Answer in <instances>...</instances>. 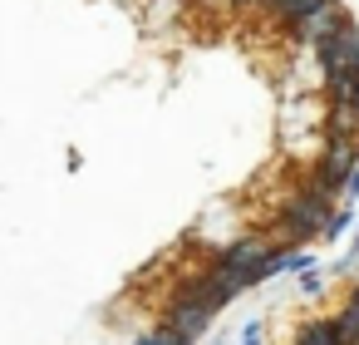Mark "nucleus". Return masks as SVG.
I'll use <instances>...</instances> for the list:
<instances>
[{
	"label": "nucleus",
	"instance_id": "nucleus-1",
	"mask_svg": "<svg viewBox=\"0 0 359 345\" xmlns=\"http://www.w3.org/2000/svg\"><path fill=\"white\" fill-rule=\"evenodd\" d=\"M330 217H334V207H330V193H320V188H305V193H295V197L285 202L280 232H285L290 242H310L315 232H325V227H330Z\"/></svg>",
	"mask_w": 359,
	"mask_h": 345
},
{
	"label": "nucleus",
	"instance_id": "nucleus-2",
	"mask_svg": "<svg viewBox=\"0 0 359 345\" xmlns=\"http://www.w3.org/2000/svg\"><path fill=\"white\" fill-rule=\"evenodd\" d=\"M182 291H187V296H197V301H207V306H212V311H222V306H226V301H236V296H241V291H246V276H241V271H231V266H222V261H217V266H212V271H202V276H192V281H187V286H182Z\"/></svg>",
	"mask_w": 359,
	"mask_h": 345
},
{
	"label": "nucleus",
	"instance_id": "nucleus-3",
	"mask_svg": "<svg viewBox=\"0 0 359 345\" xmlns=\"http://www.w3.org/2000/svg\"><path fill=\"white\" fill-rule=\"evenodd\" d=\"M315 55H320V70L325 74L359 70V30H354V20H344L339 30H330L325 40H315Z\"/></svg>",
	"mask_w": 359,
	"mask_h": 345
},
{
	"label": "nucleus",
	"instance_id": "nucleus-4",
	"mask_svg": "<svg viewBox=\"0 0 359 345\" xmlns=\"http://www.w3.org/2000/svg\"><path fill=\"white\" fill-rule=\"evenodd\" d=\"M212 320H217V311H212L207 301L187 296V291H177V296H172V306H168V330H177L182 340L207 335V330H212Z\"/></svg>",
	"mask_w": 359,
	"mask_h": 345
},
{
	"label": "nucleus",
	"instance_id": "nucleus-5",
	"mask_svg": "<svg viewBox=\"0 0 359 345\" xmlns=\"http://www.w3.org/2000/svg\"><path fill=\"white\" fill-rule=\"evenodd\" d=\"M354 163H359L354 143H349V138H330V143H325V158H320V168H315V183H310V188H320V193H339Z\"/></svg>",
	"mask_w": 359,
	"mask_h": 345
},
{
	"label": "nucleus",
	"instance_id": "nucleus-6",
	"mask_svg": "<svg viewBox=\"0 0 359 345\" xmlns=\"http://www.w3.org/2000/svg\"><path fill=\"white\" fill-rule=\"evenodd\" d=\"M266 256H271V242H266V237H236L217 261H222V266H231V271H241V276H251Z\"/></svg>",
	"mask_w": 359,
	"mask_h": 345
},
{
	"label": "nucleus",
	"instance_id": "nucleus-7",
	"mask_svg": "<svg viewBox=\"0 0 359 345\" xmlns=\"http://www.w3.org/2000/svg\"><path fill=\"white\" fill-rule=\"evenodd\" d=\"M325 99H330V104H359V70H349V74H325Z\"/></svg>",
	"mask_w": 359,
	"mask_h": 345
},
{
	"label": "nucleus",
	"instance_id": "nucleus-8",
	"mask_svg": "<svg viewBox=\"0 0 359 345\" xmlns=\"http://www.w3.org/2000/svg\"><path fill=\"white\" fill-rule=\"evenodd\" d=\"M266 6H271L285 25H300V20H310V15L325 6V0H266Z\"/></svg>",
	"mask_w": 359,
	"mask_h": 345
},
{
	"label": "nucleus",
	"instance_id": "nucleus-9",
	"mask_svg": "<svg viewBox=\"0 0 359 345\" xmlns=\"http://www.w3.org/2000/svg\"><path fill=\"white\" fill-rule=\"evenodd\" d=\"M330 138H349L359 129V104H330Z\"/></svg>",
	"mask_w": 359,
	"mask_h": 345
},
{
	"label": "nucleus",
	"instance_id": "nucleus-10",
	"mask_svg": "<svg viewBox=\"0 0 359 345\" xmlns=\"http://www.w3.org/2000/svg\"><path fill=\"white\" fill-rule=\"evenodd\" d=\"M295 345H339V330H334V320H310V325H300Z\"/></svg>",
	"mask_w": 359,
	"mask_h": 345
},
{
	"label": "nucleus",
	"instance_id": "nucleus-11",
	"mask_svg": "<svg viewBox=\"0 0 359 345\" xmlns=\"http://www.w3.org/2000/svg\"><path fill=\"white\" fill-rule=\"evenodd\" d=\"M334 330H339V345H359V306H344L334 315Z\"/></svg>",
	"mask_w": 359,
	"mask_h": 345
},
{
	"label": "nucleus",
	"instance_id": "nucleus-12",
	"mask_svg": "<svg viewBox=\"0 0 359 345\" xmlns=\"http://www.w3.org/2000/svg\"><path fill=\"white\" fill-rule=\"evenodd\" d=\"M320 286H325V276H320L315 266H305V276H300V291H305V296H315Z\"/></svg>",
	"mask_w": 359,
	"mask_h": 345
},
{
	"label": "nucleus",
	"instance_id": "nucleus-13",
	"mask_svg": "<svg viewBox=\"0 0 359 345\" xmlns=\"http://www.w3.org/2000/svg\"><path fill=\"white\" fill-rule=\"evenodd\" d=\"M344 227H349V212H334V217H330V227H325V237H330V242H334V237H339V232H344Z\"/></svg>",
	"mask_w": 359,
	"mask_h": 345
},
{
	"label": "nucleus",
	"instance_id": "nucleus-14",
	"mask_svg": "<svg viewBox=\"0 0 359 345\" xmlns=\"http://www.w3.org/2000/svg\"><path fill=\"white\" fill-rule=\"evenodd\" d=\"M339 193H344V197H359V163L349 168V178H344V188H339Z\"/></svg>",
	"mask_w": 359,
	"mask_h": 345
},
{
	"label": "nucleus",
	"instance_id": "nucleus-15",
	"mask_svg": "<svg viewBox=\"0 0 359 345\" xmlns=\"http://www.w3.org/2000/svg\"><path fill=\"white\" fill-rule=\"evenodd\" d=\"M354 261H359V237H354V247H349V252H344V261H339V271H349V266H354Z\"/></svg>",
	"mask_w": 359,
	"mask_h": 345
},
{
	"label": "nucleus",
	"instance_id": "nucleus-16",
	"mask_svg": "<svg viewBox=\"0 0 359 345\" xmlns=\"http://www.w3.org/2000/svg\"><path fill=\"white\" fill-rule=\"evenodd\" d=\"M241 345H261V325H256V320L246 325V335H241Z\"/></svg>",
	"mask_w": 359,
	"mask_h": 345
},
{
	"label": "nucleus",
	"instance_id": "nucleus-17",
	"mask_svg": "<svg viewBox=\"0 0 359 345\" xmlns=\"http://www.w3.org/2000/svg\"><path fill=\"white\" fill-rule=\"evenodd\" d=\"M349 306H359V281H354V291H349Z\"/></svg>",
	"mask_w": 359,
	"mask_h": 345
},
{
	"label": "nucleus",
	"instance_id": "nucleus-18",
	"mask_svg": "<svg viewBox=\"0 0 359 345\" xmlns=\"http://www.w3.org/2000/svg\"><path fill=\"white\" fill-rule=\"evenodd\" d=\"M231 6H266V0H231Z\"/></svg>",
	"mask_w": 359,
	"mask_h": 345
}]
</instances>
